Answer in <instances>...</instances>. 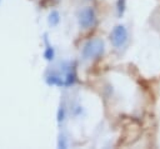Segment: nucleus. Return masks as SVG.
Wrapping results in <instances>:
<instances>
[{"label": "nucleus", "mask_w": 160, "mask_h": 149, "mask_svg": "<svg viewBox=\"0 0 160 149\" xmlns=\"http://www.w3.org/2000/svg\"><path fill=\"white\" fill-rule=\"evenodd\" d=\"M105 51V44L101 39H91L86 41L81 49V55L85 60L100 58Z\"/></svg>", "instance_id": "f257e3e1"}, {"label": "nucleus", "mask_w": 160, "mask_h": 149, "mask_svg": "<svg viewBox=\"0 0 160 149\" xmlns=\"http://www.w3.org/2000/svg\"><path fill=\"white\" fill-rule=\"evenodd\" d=\"M110 41L114 48H122L128 41V29L122 24H118L110 33Z\"/></svg>", "instance_id": "f03ea898"}, {"label": "nucleus", "mask_w": 160, "mask_h": 149, "mask_svg": "<svg viewBox=\"0 0 160 149\" xmlns=\"http://www.w3.org/2000/svg\"><path fill=\"white\" fill-rule=\"evenodd\" d=\"M96 21V14L95 10L91 6H86L79 11L78 15V23L81 29H89L91 28Z\"/></svg>", "instance_id": "7ed1b4c3"}, {"label": "nucleus", "mask_w": 160, "mask_h": 149, "mask_svg": "<svg viewBox=\"0 0 160 149\" xmlns=\"http://www.w3.org/2000/svg\"><path fill=\"white\" fill-rule=\"evenodd\" d=\"M45 81L49 85H58V86H65V80L64 76L60 73L50 71L45 75Z\"/></svg>", "instance_id": "20e7f679"}, {"label": "nucleus", "mask_w": 160, "mask_h": 149, "mask_svg": "<svg viewBox=\"0 0 160 149\" xmlns=\"http://www.w3.org/2000/svg\"><path fill=\"white\" fill-rule=\"evenodd\" d=\"M44 41H45V44H46V48H45V51H44V58H45V60L51 61V60H54V58H55V50H54V48H52V46L49 44V41H48V34L44 35Z\"/></svg>", "instance_id": "39448f33"}, {"label": "nucleus", "mask_w": 160, "mask_h": 149, "mask_svg": "<svg viewBox=\"0 0 160 149\" xmlns=\"http://www.w3.org/2000/svg\"><path fill=\"white\" fill-rule=\"evenodd\" d=\"M48 23H49V25H50V26H56V25L60 23V14H59V11L52 10V11L49 14Z\"/></svg>", "instance_id": "423d86ee"}, {"label": "nucleus", "mask_w": 160, "mask_h": 149, "mask_svg": "<svg viewBox=\"0 0 160 149\" xmlns=\"http://www.w3.org/2000/svg\"><path fill=\"white\" fill-rule=\"evenodd\" d=\"M126 10V0H118L116 1V14L118 18H121Z\"/></svg>", "instance_id": "0eeeda50"}, {"label": "nucleus", "mask_w": 160, "mask_h": 149, "mask_svg": "<svg viewBox=\"0 0 160 149\" xmlns=\"http://www.w3.org/2000/svg\"><path fill=\"white\" fill-rule=\"evenodd\" d=\"M65 116H66V108H65V103L62 101L58 109V123L61 124L65 120Z\"/></svg>", "instance_id": "6e6552de"}, {"label": "nucleus", "mask_w": 160, "mask_h": 149, "mask_svg": "<svg viewBox=\"0 0 160 149\" xmlns=\"http://www.w3.org/2000/svg\"><path fill=\"white\" fill-rule=\"evenodd\" d=\"M58 146H59V148H62V149L68 148V141H66V138H65V135H62V134H60V135H59Z\"/></svg>", "instance_id": "1a4fd4ad"}, {"label": "nucleus", "mask_w": 160, "mask_h": 149, "mask_svg": "<svg viewBox=\"0 0 160 149\" xmlns=\"http://www.w3.org/2000/svg\"><path fill=\"white\" fill-rule=\"evenodd\" d=\"M0 1H1V0H0Z\"/></svg>", "instance_id": "9d476101"}]
</instances>
